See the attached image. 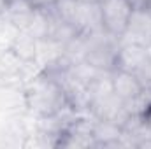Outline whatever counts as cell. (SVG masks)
Masks as SVG:
<instances>
[{
  "label": "cell",
  "mask_w": 151,
  "mask_h": 149,
  "mask_svg": "<svg viewBox=\"0 0 151 149\" xmlns=\"http://www.w3.org/2000/svg\"><path fill=\"white\" fill-rule=\"evenodd\" d=\"M27 100H28L30 109L35 111L40 117L55 116L63 107L69 105L62 86L46 74L37 77V81L32 84L27 95Z\"/></svg>",
  "instance_id": "obj_1"
},
{
  "label": "cell",
  "mask_w": 151,
  "mask_h": 149,
  "mask_svg": "<svg viewBox=\"0 0 151 149\" xmlns=\"http://www.w3.org/2000/svg\"><path fill=\"white\" fill-rule=\"evenodd\" d=\"M100 4L102 28L116 39H121L128 27V19L132 14V5L128 0H104Z\"/></svg>",
  "instance_id": "obj_2"
},
{
  "label": "cell",
  "mask_w": 151,
  "mask_h": 149,
  "mask_svg": "<svg viewBox=\"0 0 151 149\" xmlns=\"http://www.w3.org/2000/svg\"><path fill=\"white\" fill-rule=\"evenodd\" d=\"M119 42L137 44V46H151V11L150 9H134L128 19V27L121 35Z\"/></svg>",
  "instance_id": "obj_3"
},
{
  "label": "cell",
  "mask_w": 151,
  "mask_h": 149,
  "mask_svg": "<svg viewBox=\"0 0 151 149\" xmlns=\"http://www.w3.org/2000/svg\"><path fill=\"white\" fill-rule=\"evenodd\" d=\"M111 90L113 93L123 102H134L144 93V86L141 79L134 72L114 69L111 70Z\"/></svg>",
  "instance_id": "obj_4"
},
{
  "label": "cell",
  "mask_w": 151,
  "mask_h": 149,
  "mask_svg": "<svg viewBox=\"0 0 151 149\" xmlns=\"http://www.w3.org/2000/svg\"><path fill=\"white\" fill-rule=\"evenodd\" d=\"M148 60H150L148 47L137 46V44H128V42H119L116 58H114V69H121V70L137 74L148 63Z\"/></svg>",
  "instance_id": "obj_5"
},
{
  "label": "cell",
  "mask_w": 151,
  "mask_h": 149,
  "mask_svg": "<svg viewBox=\"0 0 151 149\" xmlns=\"http://www.w3.org/2000/svg\"><path fill=\"white\" fill-rule=\"evenodd\" d=\"M72 25L79 34H90L102 28V16H100V4H77Z\"/></svg>",
  "instance_id": "obj_6"
},
{
  "label": "cell",
  "mask_w": 151,
  "mask_h": 149,
  "mask_svg": "<svg viewBox=\"0 0 151 149\" xmlns=\"http://www.w3.org/2000/svg\"><path fill=\"white\" fill-rule=\"evenodd\" d=\"M34 11L35 9L27 0H14V2H11L7 5V11H5L4 16H7L9 23L14 25L16 28L25 30L28 27V23H30V18H32Z\"/></svg>",
  "instance_id": "obj_7"
},
{
  "label": "cell",
  "mask_w": 151,
  "mask_h": 149,
  "mask_svg": "<svg viewBox=\"0 0 151 149\" xmlns=\"http://www.w3.org/2000/svg\"><path fill=\"white\" fill-rule=\"evenodd\" d=\"M12 51L21 60H35L37 58V39L32 37L25 30H19V35L14 39Z\"/></svg>",
  "instance_id": "obj_8"
},
{
  "label": "cell",
  "mask_w": 151,
  "mask_h": 149,
  "mask_svg": "<svg viewBox=\"0 0 151 149\" xmlns=\"http://www.w3.org/2000/svg\"><path fill=\"white\" fill-rule=\"evenodd\" d=\"M35 11H47V9H51V7H55V4H56V0H27Z\"/></svg>",
  "instance_id": "obj_9"
},
{
  "label": "cell",
  "mask_w": 151,
  "mask_h": 149,
  "mask_svg": "<svg viewBox=\"0 0 151 149\" xmlns=\"http://www.w3.org/2000/svg\"><path fill=\"white\" fill-rule=\"evenodd\" d=\"M132 9H148V0H128Z\"/></svg>",
  "instance_id": "obj_10"
},
{
  "label": "cell",
  "mask_w": 151,
  "mask_h": 149,
  "mask_svg": "<svg viewBox=\"0 0 151 149\" xmlns=\"http://www.w3.org/2000/svg\"><path fill=\"white\" fill-rule=\"evenodd\" d=\"M7 5H9V2H7V0H0V16H4V14H5Z\"/></svg>",
  "instance_id": "obj_11"
},
{
  "label": "cell",
  "mask_w": 151,
  "mask_h": 149,
  "mask_svg": "<svg viewBox=\"0 0 151 149\" xmlns=\"http://www.w3.org/2000/svg\"><path fill=\"white\" fill-rule=\"evenodd\" d=\"M77 4H93V2H97V0H76Z\"/></svg>",
  "instance_id": "obj_12"
},
{
  "label": "cell",
  "mask_w": 151,
  "mask_h": 149,
  "mask_svg": "<svg viewBox=\"0 0 151 149\" xmlns=\"http://www.w3.org/2000/svg\"><path fill=\"white\" fill-rule=\"evenodd\" d=\"M148 9L151 11V0H148Z\"/></svg>",
  "instance_id": "obj_13"
},
{
  "label": "cell",
  "mask_w": 151,
  "mask_h": 149,
  "mask_svg": "<svg viewBox=\"0 0 151 149\" xmlns=\"http://www.w3.org/2000/svg\"><path fill=\"white\" fill-rule=\"evenodd\" d=\"M7 2H9V4H11V2H14V0H7Z\"/></svg>",
  "instance_id": "obj_14"
},
{
  "label": "cell",
  "mask_w": 151,
  "mask_h": 149,
  "mask_svg": "<svg viewBox=\"0 0 151 149\" xmlns=\"http://www.w3.org/2000/svg\"><path fill=\"white\" fill-rule=\"evenodd\" d=\"M97 2H104V0H97Z\"/></svg>",
  "instance_id": "obj_15"
}]
</instances>
